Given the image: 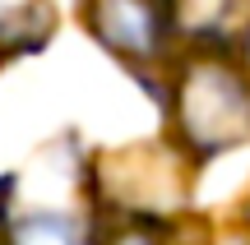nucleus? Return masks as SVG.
Instances as JSON below:
<instances>
[{"mask_svg": "<svg viewBox=\"0 0 250 245\" xmlns=\"http://www.w3.org/2000/svg\"><path fill=\"white\" fill-rule=\"evenodd\" d=\"M190 171L195 167L176 153L171 144H134L102 153L88 167L93 194H98L107 218L130 222H162L176 227V218L190 204Z\"/></svg>", "mask_w": 250, "mask_h": 245, "instance_id": "f03ea898", "label": "nucleus"}, {"mask_svg": "<svg viewBox=\"0 0 250 245\" xmlns=\"http://www.w3.org/2000/svg\"><path fill=\"white\" fill-rule=\"evenodd\" d=\"M204 245H250V231H236L232 227V231H218V236L204 241Z\"/></svg>", "mask_w": 250, "mask_h": 245, "instance_id": "0eeeda50", "label": "nucleus"}, {"mask_svg": "<svg viewBox=\"0 0 250 245\" xmlns=\"http://www.w3.org/2000/svg\"><path fill=\"white\" fill-rule=\"evenodd\" d=\"M88 28L125 65L162 60L171 42V0H88Z\"/></svg>", "mask_w": 250, "mask_h": 245, "instance_id": "7ed1b4c3", "label": "nucleus"}, {"mask_svg": "<svg viewBox=\"0 0 250 245\" xmlns=\"http://www.w3.org/2000/svg\"><path fill=\"white\" fill-rule=\"evenodd\" d=\"M5 231H9V181H0V245H5Z\"/></svg>", "mask_w": 250, "mask_h": 245, "instance_id": "6e6552de", "label": "nucleus"}, {"mask_svg": "<svg viewBox=\"0 0 250 245\" xmlns=\"http://www.w3.org/2000/svg\"><path fill=\"white\" fill-rule=\"evenodd\" d=\"M56 19L46 5H23L14 9V14L0 19V60H9V56H23V51H37V46L51 37Z\"/></svg>", "mask_w": 250, "mask_h": 245, "instance_id": "423d86ee", "label": "nucleus"}, {"mask_svg": "<svg viewBox=\"0 0 250 245\" xmlns=\"http://www.w3.org/2000/svg\"><path fill=\"white\" fill-rule=\"evenodd\" d=\"M5 245H98V236H93V227L83 218H74V213L37 208V213H23L19 222H9Z\"/></svg>", "mask_w": 250, "mask_h": 245, "instance_id": "39448f33", "label": "nucleus"}, {"mask_svg": "<svg viewBox=\"0 0 250 245\" xmlns=\"http://www.w3.org/2000/svg\"><path fill=\"white\" fill-rule=\"evenodd\" d=\"M171 28L208 51H232L250 33V0H171Z\"/></svg>", "mask_w": 250, "mask_h": 245, "instance_id": "20e7f679", "label": "nucleus"}, {"mask_svg": "<svg viewBox=\"0 0 250 245\" xmlns=\"http://www.w3.org/2000/svg\"><path fill=\"white\" fill-rule=\"evenodd\" d=\"M167 144L190 167L236 153L250 144V70L232 51H195L176 65L167 93Z\"/></svg>", "mask_w": 250, "mask_h": 245, "instance_id": "f257e3e1", "label": "nucleus"}]
</instances>
